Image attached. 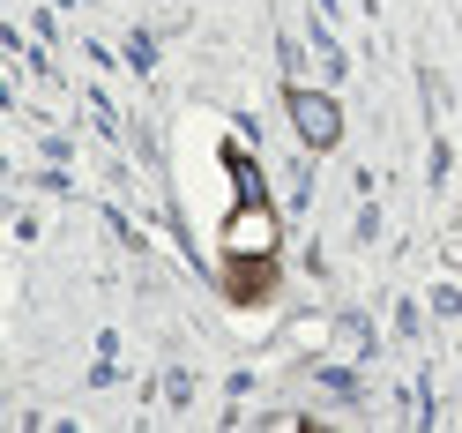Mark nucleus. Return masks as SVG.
Returning a JSON list of instances; mask_svg holds the SVG:
<instances>
[{"label":"nucleus","instance_id":"1","mask_svg":"<svg viewBox=\"0 0 462 433\" xmlns=\"http://www.w3.org/2000/svg\"><path fill=\"white\" fill-rule=\"evenodd\" d=\"M291 120H299V135H306V150H336V135H343V112H336V98H321V90H291Z\"/></svg>","mask_w":462,"mask_h":433}]
</instances>
